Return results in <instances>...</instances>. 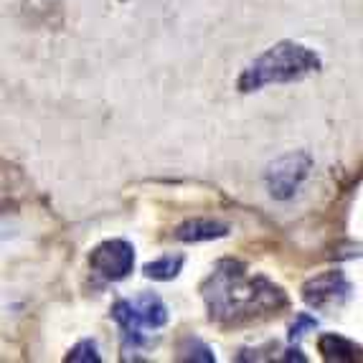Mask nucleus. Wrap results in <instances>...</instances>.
I'll use <instances>...</instances> for the list:
<instances>
[{
    "label": "nucleus",
    "mask_w": 363,
    "mask_h": 363,
    "mask_svg": "<svg viewBox=\"0 0 363 363\" xmlns=\"http://www.w3.org/2000/svg\"><path fill=\"white\" fill-rule=\"evenodd\" d=\"M300 292L310 308L323 310V313H335L353 297V285L340 269H330V272L308 279Z\"/></svg>",
    "instance_id": "4"
},
{
    "label": "nucleus",
    "mask_w": 363,
    "mask_h": 363,
    "mask_svg": "<svg viewBox=\"0 0 363 363\" xmlns=\"http://www.w3.org/2000/svg\"><path fill=\"white\" fill-rule=\"evenodd\" d=\"M102 356L97 351V343L94 340H82L72 348V353L67 356V363H99Z\"/></svg>",
    "instance_id": "12"
},
{
    "label": "nucleus",
    "mask_w": 363,
    "mask_h": 363,
    "mask_svg": "<svg viewBox=\"0 0 363 363\" xmlns=\"http://www.w3.org/2000/svg\"><path fill=\"white\" fill-rule=\"evenodd\" d=\"M178 361H201V363H213L216 356L213 351L208 348L206 343L201 338H194V335H188L178 343Z\"/></svg>",
    "instance_id": "11"
},
{
    "label": "nucleus",
    "mask_w": 363,
    "mask_h": 363,
    "mask_svg": "<svg viewBox=\"0 0 363 363\" xmlns=\"http://www.w3.org/2000/svg\"><path fill=\"white\" fill-rule=\"evenodd\" d=\"M323 61L313 49L297 41H279L274 46L257 56L252 64L242 72L236 86L239 91H259L267 84H287V82H300L310 74L320 72Z\"/></svg>",
    "instance_id": "2"
},
{
    "label": "nucleus",
    "mask_w": 363,
    "mask_h": 363,
    "mask_svg": "<svg viewBox=\"0 0 363 363\" xmlns=\"http://www.w3.org/2000/svg\"><path fill=\"white\" fill-rule=\"evenodd\" d=\"M135 308H138L140 318H143V323H145V328H163L165 323H168V308H165V303L160 300L157 295H152V292H143V295H138L133 300Z\"/></svg>",
    "instance_id": "9"
},
{
    "label": "nucleus",
    "mask_w": 363,
    "mask_h": 363,
    "mask_svg": "<svg viewBox=\"0 0 363 363\" xmlns=\"http://www.w3.org/2000/svg\"><path fill=\"white\" fill-rule=\"evenodd\" d=\"M310 168H313V157L305 150H295L277 157L274 163H269L264 173L269 196L277 201H290L297 194V188L303 186L305 178L310 176Z\"/></svg>",
    "instance_id": "3"
},
{
    "label": "nucleus",
    "mask_w": 363,
    "mask_h": 363,
    "mask_svg": "<svg viewBox=\"0 0 363 363\" xmlns=\"http://www.w3.org/2000/svg\"><path fill=\"white\" fill-rule=\"evenodd\" d=\"M112 318H115V323L122 330L125 351H130V348L135 351V348H140V345L145 343V335H143L145 323H143V318H140L133 300H117V303L112 305Z\"/></svg>",
    "instance_id": "6"
},
{
    "label": "nucleus",
    "mask_w": 363,
    "mask_h": 363,
    "mask_svg": "<svg viewBox=\"0 0 363 363\" xmlns=\"http://www.w3.org/2000/svg\"><path fill=\"white\" fill-rule=\"evenodd\" d=\"M89 267L107 282H120L135 269V247L125 239H107L91 249Z\"/></svg>",
    "instance_id": "5"
},
{
    "label": "nucleus",
    "mask_w": 363,
    "mask_h": 363,
    "mask_svg": "<svg viewBox=\"0 0 363 363\" xmlns=\"http://www.w3.org/2000/svg\"><path fill=\"white\" fill-rule=\"evenodd\" d=\"M183 262H186V257L183 255H165L155 262H147V264L143 267V272H145V277L157 279V282H168V279L178 277Z\"/></svg>",
    "instance_id": "10"
},
{
    "label": "nucleus",
    "mask_w": 363,
    "mask_h": 363,
    "mask_svg": "<svg viewBox=\"0 0 363 363\" xmlns=\"http://www.w3.org/2000/svg\"><path fill=\"white\" fill-rule=\"evenodd\" d=\"M282 361H300V363H305L308 358L303 356V351H300V348H290V351H287V356L282 358Z\"/></svg>",
    "instance_id": "14"
},
{
    "label": "nucleus",
    "mask_w": 363,
    "mask_h": 363,
    "mask_svg": "<svg viewBox=\"0 0 363 363\" xmlns=\"http://www.w3.org/2000/svg\"><path fill=\"white\" fill-rule=\"evenodd\" d=\"M208 318L218 325H242L259 315H272L287 305V295L272 279L249 274L236 259H221L201 285Z\"/></svg>",
    "instance_id": "1"
},
{
    "label": "nucleus",
    "mask_w": 363,
    "mask_h": 363,
    "mask_svg": "<svg viewBox=\"0 0 363 363\" xmlns=\"http://www.w3.org/2000/svg\"><path fill=\"white\" fill-rule=\"evenodd\" d=\"M318 328V320H315L313 315L308 313H297L295 315V323L290 325V340L295 343V340H300L305 335V330H315Z\"/></svg>",
    "instance_id": "13"
},
{
    "label": "nucleus",
    "mask_w": 363,
    "mask_h": 363,
    "mask_svg": "<svg viewBox=\"0 0 363 363\" xmlns=\"http://www.w3.org/2000/svg\"><path fill=\"white\" fill-rule=\"evenodd\" d=\"M229 234V226L221 224V221H213V218H188L173 231L178 242H211V239H221V236Z\"/></svg>",
    "instance_id": "8"
},
{
    "label": "nucleus",
    "mask_w": 363,
    "mask_h": 363,
    "mask_svg": "<svg viewBox=\"0 0 363 363\" xmlns=\"http://www.w3.org/2000/svg\"><path fill=\"white\" fill-rule=\"evenodd\" d=\"M318 353L328 363H363V345L338 333H323L318 338Z\"/></svg>",
    "instance_id": "7"
}]
</instances>
